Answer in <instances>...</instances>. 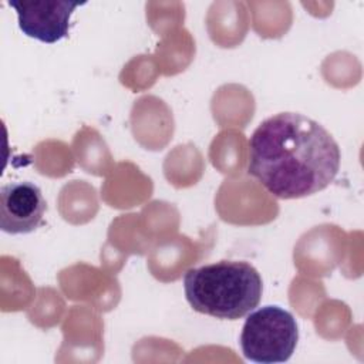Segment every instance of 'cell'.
I'll list each match as a JSON object with an SVG mask.
<instances>
[{
    "instance_id": "6da1fadb",
    "label": "cell",
    "mask_w": 364,
    "mask_h": 364,
    "mask_svg": "<svg viewBox=\"0 0 364 364\" xmlns=\"http://www.w3.org/2000/svg\"><path fill=\"white\" fill-rule=\"evenodd\" d=\"M340 162L333 135L299 112L266 118L249 139L247 173L279 199H299L326 189L337 176Z\"/></svg>"
},
{
    "instance_id": "5b68a950",
    "label": "cell",
    "mask_w": 364,
    "mask_h": 364,
    "mask_svg": "<svg viewBox=\"0 0 364 364\" xmlns=\"http://www.w3.org/2000/svg\"><path fill=\"white\" fill-rule=\"evenodd\" d=\"M47 210L41 189L30 181H14L0 189V228L10 235L34 232Z\"/></svg>"
},
{
    "instance_id": "277c9868",
    "label": "cell",
    "mask_w": 364,
    "mask_h": 364,
    "mask_svg": "<svg viewBox=\"0 0 364 364\" xmlns=\"http://www.w3.org/2000/svg\"><path fill=\"white\" fill-rule=\"evenodd\" d=\"M7 3L17 13L23 34L47 44L68 36L70 18L74 10L84 4L63 0H10Z\"/></svg>"
},
{
    "instance_id": "3957f363",
    "label": "cell",
    "mask_w": 364,
    "mask_h": 364,
    "mask_svg": "<svg viewBox=\"0 0 364 364\" xmlns=\"http://www.w3.org/2000/svg\"><path fill=\"white\" fill-rule=\"evenodd\" d=\"M299 340L293 314L279 306H264L250 311L245 320L240 347L243 355L255 363H286Z\"/></svg>"
},
{
    "instance_id": "7a4b0ae2",
    "label": "cell",
    "mask_w": 364,
    "mask_h": 364,
    "mask_svg": "<svg viewBox=\"0 0 364 364\" xmlns=\"http://www.w3.org/2000/svg\"><path fill=\"white\" fill-rule=\"evenodd\" d=\"M183 291L195 311L237 320L259 306L263 282L247 262L219 260L189 269L183 276Z\"/></svg>"
}]
</instances>
